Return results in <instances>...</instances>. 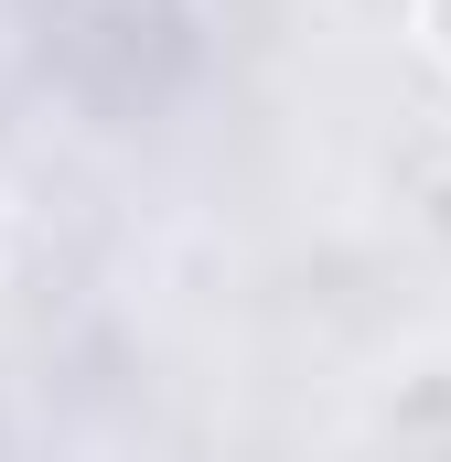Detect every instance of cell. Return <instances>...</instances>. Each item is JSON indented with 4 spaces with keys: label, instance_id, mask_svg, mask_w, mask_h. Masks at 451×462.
I'll return each mask as SVG.
<instances>
[{
    "label": "cell",
    "instance_id": "obj_1",
    "mask_svg": "<svg viewBox=\"0 0 451 462\" xmlns=\"http://www.w3.org/2000/svg\"><path fill=\"white\" fill-rule=\"evenodd\" d=\"M419 43H430V65L451 76V0H419Z\"/></svg>",
    "mask_w": 451,
    "mask_h": 462
},
{
    "label": "cell",
    "instance_id": "obj_2",
    "mask_svg": "<svg viewBox=\"0 0 451 462\" xmlns=\"http://www.w3.org/2000/svg\"><path fill=\"white\" fill-rule=\"evenodd\" d=\"M0 258H11V194H0Z\"/></svg>",
    "mask_w": 451,
    "mask_h": 462
}]
</instances>
